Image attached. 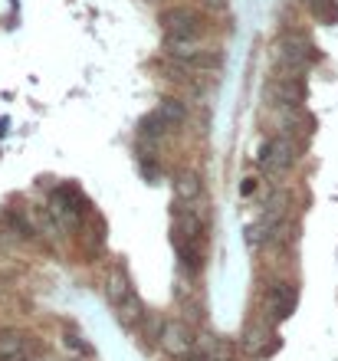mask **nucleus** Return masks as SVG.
I'll return each mask as SVG.
<instances>
[{
	"label": "nucleus",
	"instance_id": "nucleus-1",
	"mask_svg": "<svg viewBox=\"0 0 338 361\" xmlns=\"http://www.w3.org/2000/svg\"><path fill=\"white\" fill-rule=\"evenodd\" d=\"M272 59H276V73L279 76H302L306 69L319 59L312 39L306 33H282L276 43H272Z\"/></svg>",
	"mask_w": 338,
	"mask_h": 361
},
{
	"label": "nucleus",
	"instance_id": "nucleus-2",
	"mask_svg": "<svg viewBox=\"0 0 338 361\" xmlns=\"http://www.w3.org/2000/svg\"><path fill=\"white\" fill-rule=\"evenodd\" d=\"M49 214L56 217L59 227H83L89 217V200L76 184H56V190L49 194Z\"/></svg>",
	"mask_w": 338,
	"mask_h": 361
},
{
	"label": "nucleus",
	"instance_id": "nucleus-3",
	"mask_svg": "<svg viewBox=\"0 0 338 361\" xmlns=\"http://www.w3.org/2000/svg\"><path fill=\"white\" fill-rule=\"evenodd\" d=\"M296 158H299V145H296V138L292 135H276V138H270V142L260 148V168H263L266 174H286L296 164Z\"/></svg>",
	"mask_w": 338,
	"mask_h": 361
},
{
	"label": "nucleus",
	"instance_id": "nucleus-4",
	"mask_svg": "<svg viewBox=\"0 0 338 361\" xmlns=\"http://www.w3.org/2000/svg\"><path fill=\"white\" fill-rule=\"evenodd\" d=\"M161 27L168 39H200L204 37V17L194 7H171L161 13Z\"/></svg>",
	"mask_w": 338,
	"mask_h": 361
},
{
	"label": "nucleus",
	"instance_id": "nucleus-5",
	"mask_svg": "<svg viewBox=\"0 0 338 361\" xmlns=\"http://www.w3.org/2000/svg\"><path fill=\"white\" fill-rule=\"evenodd\" d=\"M263 99L270 105H276V109H299L306 102V82H302V76H279V73H272V79L263 89Z\"/></svg>",
	"mask_w": 338,
	"mask_h": 361
},
{
	"label": "nucleus",
	"instance_id": "nucleus-6",
	"mask_svg": "<svg viewBox=\"0 0 338 361\" xmlns=\"http://www.w3.org/2000/svg\"><path fill=\"white\" fill-rule=\"evenodd\" d=\"M158 345L161 352L171 355V358H188L198 348V338H194V329L184 319H168L158 332Z\"/></svg>",
	"mask_w": 338,
	"mask_h": 361
},
{
	"label": "nucleus",
	"instance_id": "nucleus-7",
	"mask_svg": "<svg viewBox=\"0 0 338 361\" xmlns=\"http://www.w3.org/2000/svg\"><path fill=\"white\" fill-rule=\"evenodd\" d=\"M296 302H299V289H296V283H289V279H279V283H272L270 289H266V319L270 322H286L292 312H296Z\"/></svg>",
	"mask_w": 338,
	"mask_h": 361
},
{
	"label": "nucleus",
	"instance_id": "nucleus-8",
	"mask_svg": "<svg viewBox=\"0 0 338 361\" xmlns=\"http://www.w3.org/2000/svg\"><path fill=\"white\" fill-rule=\"evenodd\" d=\"M43 348L37 345V338L17 329L0 332V361H40Z\"/></svg>",
	"mask_w": 338,
	"mask_h": 361
},
{
	"label": "nucleus",
	"instance_id": "nucleus-9",
	"mask_svg": "<svg viewBox=\"0 0 338 361\" xmlns=\"http://www.w3.org/2000/svg\"><path fill=\"white\" fill-rule=\"evenodd\" d=\"M276 348H279V338L272 335V329L266 322H250L243 329V335H240V352L246 358H266Z\"/></svg>",
	"mask_w": 338,
	"mask_h": 361
},
{
	"label": "nucleus",
	"instance_id": "nucleus-10",
	"mask_svg": "<svg viewBox=\"0 0 338 361\" xmlns=\"http://www.w3.org/2000/svg\"><path fill=\"white\" fill-rule=\"evenodd\" d=\"M174 253H178V267L188 276H200L207 267V240H184V237H171Z\"/></svg>",
	"mask_w": 338,
	"mask_h": 361
},
{
	"label": "nucleus",
	"instance_id": "nucleus-11",
	"mask_svg": "<svg viewBox=\"0 0 338 361\" xmlns=\"http://www.w3.org/2000/svg\"><path fill=\"white\" fill-rule=\"evenodd\" d=\"M102 295H105V302L112 305V309H122V305L135 295L132 276H128V269H125L122 263H115V267L109 269V276H105V286H102Z\"/></svg>",
	"mask_w": 338,
	"mask_h": 361
},
{
	"label": "nucleus",
	"instance_id": "nucleus-12",
	"mask_svg": "<svg viewBox=\"0 0 338 361\" xmlns=\"http://www.w3.org/2000/svg\"><path fill=\"white\" fill-rule=\"evenodd\" d=\"M171 188H174V200H181V204H198L200 194H204V180H200L198 171H178L174 180H171Z\"/></svg>",
	"mask_w": 338,
	"mask_h": 361
},
{
	"label": "nucleus",
	"instance_id": "nucleus-13",
	"mask_svg": "<svg viewBox=\"0 0 338 361\" xmlns=\"http://www.w3.org/2000/svg\"><path fill=\"white\" fill-rule=\"evenodd\" d=\"M164 135H171V125L164 122L158 112L141 115V122H138V138L141 142H161Z\"/></svg>",
	"mask_w": 338,
	"mask_h": 361
},
{
	"label": "nucleus",
	"instance_id": "nucleus-14",
	"mask_svg": "<svg viewBox=\"0 0 338 361\" xmlns=\"http://www.w3.org/2000/svg\"><path fill=\"white\" fill-rule=\"evenodd\" d=\"M155 112L171 125V132L188 122V102H181V99H161V102L155 105Z\"/></svg>",
	"mask_w": 338,
	"mask_h": 361
},
{
	"label": "nucleus",
	"instance_id": "nucleus-15",
	"mask_svg": "<svg viewBox=\"0 0 338 361\" xmlns=\"http://www.w3.org/2000/svg\"><path fill=\"white\" fill-rule=\"evenodd\" d=\"M309 10L319 23H338V4L335 0H309Z\"/></svg>",
	"mask_w": 338,
	"mask_h": 361
},
{
	"label": "nucleus",
	"instance_id": "nucleus-16",
	"mask_svg": "<svg viewBox=\"0 0 338 361\" xmlns=\"http://www.w3.org/2000/svg\"><path fill=\"white\" fill-rule=\"evenodd\" d=\"M207 7H214V10H224L227 7V0H204Z\"/></svg>",
	"mask_w": 338,
	"mask_h": 361
},
{
	"label": "nucleus",
	"instance_id": "nucleus-17",
	"mask_svg": "<svg viewBox=\"0 0 338 361\" xmlns=\"http://www.w3.org/2000/svg\"><path fill=\"white\" fill-rule=\"evenodd\" d=\"M69 361H85V358H69Z\"/></svg>",
	"mask_w": 338,
	"mask_h": 361
}]
</instances>
